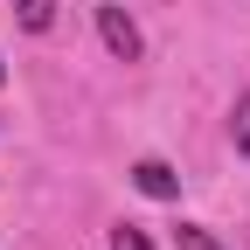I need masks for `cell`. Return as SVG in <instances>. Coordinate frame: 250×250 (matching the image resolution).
Segmentation results:
<instances>
[{
	"mask_svg": "<svg viewBox=\"0 0 250 250\" xmlns=\"http://www.w3.org/2000/svg\"><path fill=\"white\" fill-rule=\"evenodd\" d=\"M98 35H104V49H111L118 62H139V56H146V42H139V28H132L125 7H98Z\"/></svg>",
	"mask_w": 250,
	"mask_h": 250,
	"instance_id": "6da1fadb",
	"label": "cell"
},
{
	"mask_svg": "<svg viewBox=\"0 0 250 250\" xmlns=\"http://www.w3.org/2000/svg\"><path fill=\"white\" fill-rule=\"evenodd\" d=\"M132 188L153 195V202H174V195H181V174H174L167 160H139V167H132Z\"/></svg>",
	"mask_w": 250,
	"mask_h": 250,
	"instance_id": "7a4b0ae2",
	"label": "cell"
},
{
	"mask_svg": "<svg viewBox=\"0 0 250 250\" xmlns=\"http://www.w3.org/2000/svg\"><path fill=\"white\" fill-rule=\"evenodd\" d=\"M14 14H21V28H35V35H42V28L56 21V0H14Z\"/></svg>",
	"mask_w": 250,
	"mask_h": 250,
	"instance_id": "3957f363",
	"label": "cell"
},
{
	"mask_svg": "<svg viewBox=\"0 0 250 250\" xmlns=\"http://www.w3.org/2000/svg\"><path fill=\"white\" fill-rule=\"evenodd\" d=\"M174 243H181V250H223V243H215L202 223H181V229H174Z\"/></svg>",
	"mask_w": 250,
	"mask_h": 250,
	"instance_id": "277c9868",
	"label": "cell"
},
{
	"mask_svg": "<svg viewBox=\"0 0 250 250\" xmlns=\"http://www.w3.org/2000/svg\"><path fill=\"white\" fill-rule=\"evenodd\" d=\"M229 132H236V146L250 153V90H243V98H236V111H229Z\"/></svg>",
	"mask_w": 250,
	"mask_h": 250,
	"instance_id": "5b68a950",
	"label": "cell"
},
{
	"mask_svg": "<svg viewBox=\"0 0 250 250\" xmlns=\"http://www.w3.org/2000/svg\"><path fill=\"white\" fill-rule=\"evenodd\" d=\"M111 250H153V243H146V229H132V223H118V229H111Z\"/></svg>",
	"mask_w": 250,
	"mask_h": 250,
	"instance_id": "8992f818",
	"label": "cell"
}]
</instances>
